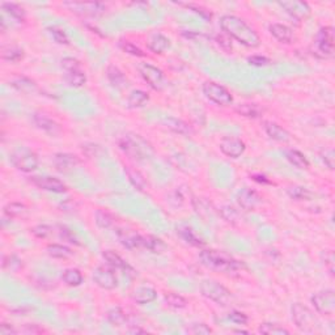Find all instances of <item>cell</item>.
Here are the masks:
<instances>
[{
    "mask_svg": "<svg viewBox=\"0 0 335 335\" xmlns=\"http://www.w3.org/2000/svg\"><path fill=\"white\" fill-rule=\"evenodd\" d=\"M107 319L111 325L122 326L127 322V316H126L125 310L121 308H113L107 312Z\"/></svg>",
    "mask_w": 335,
    "mask_h": 335,
    "instance_id": "f35d334b",
    "label": "cell"
},
{
    "mask_svg": "<svg viewBox=\"0 0 335 335\" xmlns=\"http://www.w3.org/2000/svg\"><path fill=\"white\" fill-rule=\"evenodd\" d=\"M264 131L270 136L272 140L281 143H287L291 140V134L286 129H283L282 126H279L275 122H264L263 123Z\"/></svg>",
    "mask_w": 335,
    "mask_h": 335,
    "instance_id": "44dd1931",
    "label": "cell"
},
{
    "mask_svg": "<svg viewBox=\"0 0 335 335\" xmlns=\"http://www.w3.org/2000/svg\"><path fill=\"white\" fill-rule=\"evenodd\" d=\"M237 203L240 204L241 208H244L245 211H250V209H254L258 204L261 203V197L259 194L255 193L254 190L251 189H242L239 194H237Z\"/></svg>",
    "mask_w": 335,
    "mask_h": 335,
    "instance_id": "e0dca14e",
    "label": "cell"
},
{
    "mask_svg": "<svg viewBox=\"0 0 335 335\" xmlns=\"http://www.w3.org/2000/svg\"><path fill=\"white\" fill-rule=\"evenodd\" d=\"M199 261L204 267L212 271H217V272H222V274H231V272H236V271L244 268L242 262L236 261L231 255L217 250L200 251Z\"/></svg>",
    "mask_w": 335,
    "mask_h": 335,
    "instance_id": "3957f363",
    "label": "cell"
},
{
    "mask_svg": "<svg viewBox=\"0 0 335 335\" xmlns=\"http://www.w3.org/2000/svg\"><path fill=\"white\" fill-rule=\"evenodd\" d=\"M292 319L297 329L303 332H316L319 330V321L314 313L303 304L296 303L292 306Z\"/></svg>",
    "mask_w": 335,
    "mask_h": 335,
    "instance_id": "277c9868",
    "label": "cell"
},
{
    "mask_svg": "<svg viewBox=\"0 0 335 335\" xmlns=\"http://www.w3.org/2000/svg\"><path fill=\"white\" fill-rule=\"evenodd\" d=\"M253 180L258 181V182H266V184H270V181L266 180L264 176H253Z\"/></svg>",
    "mask_w": 335,
    "mask_h": 335,
    "instance_id": "be15d7a7",
    "label": "cell"
},
{
    "mask_svg": "<svg viewBox=\"0 0 335 335\" xmlns=\"http://www.w3.org/2000/svg\"><path fill=\"white\" fill-rule=\"evenodd\" d=\"M334 29L331 26L321 28L316 38V51L322 58H331L334 54Z\"/></svg>",
    "mask_w": 335,
    "mask_h": 335,
    "instance_id": "30bf717a",
    "label": "cell"
},
{
    "mask_svg": "<svg viewBox=\"0 0 335 335\" xmlns=\"http://www.w3.org/2000/svg\"><path fill=\"white\" fill-rule=\"evenodd\" d=\"M106 78L107 80H109V83L111 84L114 88H117V89H122V88L126 87V84H127L126 75L114 65L107 66Z\"/></svg>",
    "mask_w": 335,
    "mask_h": 335,
    "instance_id": "484cf974",
    "label": "cell"
},
{
    "mask_svg": "<svg viewBox=\"0 0 335 335\" xmlns=\"http://www.w3.org/2000/svg\"><path fill=\"white\" fill-rule=\"evenodd\" d=\"M143 248L149 250L153 254H162L166 251L167 246L161 239L155 236H143Z\"/></svg>",
    "mask_w": 335,
    "mask_h": 335,
    "instance_id": "83f0119b",
    "label": "cell"
},
{
    "mask_svg": "<svg viewBox=\"0 0 335 335\" xmlns=\"http://www.w3.org/2000/svg\"><path fill=\"white\" fill-rule=\"evenodd\" d=\"M268 32L271 33V36L274 37L275 39H277L281 43H290L293 38V33L291 28H288L284 24H271L268 26Z\"/></svg>",
    "mask_w": 335,
    "mask_h": 335,
    "instance_id": "603a6c76",
    "label": "cell"
},
{
    "mask_svg": "<svg viewBox=\"0 0 335 335\" xmlns=\"http://www.w3.org/2000/svg\"><path fill=\"white\" fill-rule=\"evenodd\" d=\"M118 240L126 249H130V250L143 248V236L138 235L136 232H132V231L120 229L118 231Z\"/></svg>",
    "mask_w": 335,
    "mask_h": 335,
    "instance_id": "d6986e66",
    "label": "cell"
},
{
    "mask_svg": "<svg viewBox=\"0 0 335 335\" xmlns=\"http://www.w3.org/2000/svg\"><path fill=\"white\" fill-rule=\"evenodd\" d=\"M33 122L36 123V126L42 131L47 132L50 135H58L61 132V127L54 120H51L47 114L45 113H34L33 116Z\"/></svg>",
    "mask_w": 335,
    "mask_h": 335,
    "instance_id": "ac0fdd59",
    "label": "cell"
},
{
    "mask_svg": "<svg viewBox=\"0 0 335 335\" xmlns=\"http://www.w3.org/2000/svg\"><path fill=\"white\" fill-rule=\"evenodd\" d=\"M287 156L288 161L293 165V166H296L297 169H308L309 167V161H308V158L304 156V153H301L297 149H290L286 153Z\"/></svg>",
    "mask_w": 335,
    "mask_h": 335,
    "instance_id": "836d02e7",
    "label": "cell"
},
{
    "mask_svg": "<svg viewBox=\"0 0 335 335\" xmlns=\"http://www.w3.org/2000/svg\"><path fill=\"white\" fill-rule=\"evenodd\" d=\"M319 156L322 158V161L325 162V165L329 167L330 171H332L335 166V152L332 148H325L319 152Z\"/></svg>",
    "mask_w": 335,
    "mask_h": 335,
    "instance_id": "bcb514c9",
    "label": "cell"
},
{
    "mask_svg": "<svg viewBox=\"0 0 335 335\" xmlns=\"http://www.w3.org/2000/svg\"><path fill=\"white\" fill-rule=\"evenodd\" d=\"M220 151L231 158H239L245 152L246 145L241 139L233 136H224L219 143Z\"/></svg>",
    "mask_w": 335,
    "mask_h": 335,
    "instance_id": "4fadbf2b",
    "label": "cell"
},
{
    "mask_svg": "<svg viewBox=\"0 0 335 335\" xmlns=\"http://www.w3.org/2000/svg\"><path fill=\"white\" fill-rule=\"evenodd\" d=\"M65 80L70 87L80 88L87 83V76H85V74L81 70H76V71L66 72Z\"/></svg>",
    "mask_w": 335,
    "mask_h": 335,
    "instance_id": "d590c367",
    "label": "cell"
},
{
    "mask_svg": "<svg viewBox=\"0 0 335 335\" xmlns=\"http://www.w3.org/2000/svg\"><path fill=\"white\" fill-rule=\"evenodd\" d=\"M47 254L52 258H58V259H67V258L74 255V251L65 245H59V244H50L46 248Z\"/></svg>",
    "mask_w": 335,
    "mask_h": 335,
    "instance_id": "4dcf8cb0",
    "label": "cell"
},
{
    "mask_svg": "<svg viewBox=\"0 0 335 335\" xmlns=\"http://www.w3.org/2000/svg\"><path fill=\"white\" fill-rule=\"evenodd\" d=\"M147 46L152 52L155 54H162L171 47V39L165 37L161 33H153L151 34L147 42Z\"/></svg>",
    "mask_w": 335,
    "mask_h": 335,
    "instance_id": "7402d4cb",
    "label": "cell"
},
{
    "mask_svg": "<svg viewBox=\"0 0 335 335\" xmlns=\"http://www.w3.org/2000/svg\"><path fill=\"white\" fill-rule=\"evenodd\" d=\"M220 26L226 32L227 36H231L246 47L254 48L261 45V39L257 32L245 20L240 19L235 15H224L220 19Z\"/></svg>",
    "mask_w": 335,
    "mask_h": 335,
    "instance_id": "6da1fadb",
    "label": "cell"
},
{
    "mask_svg": "<svg viewBox=\"0 0 335 335\" xmlns=\"http://www.w3.org/2000/svg\"><path fill=\"white\" fill-rule=\"evenodd\" d=\"M94 219H96L97 226L102 229H109L110 227H113L114 222H116L114 216L110 212H107V211H103V209H97Z\"/></svg>",
    "mask_w": 335,
    "mask_h": 335,
    "instance_id": "74e56055",
    "label": "cell"
},
{
    "mask_svg": "<svg viewBox=\"0 0 335 335\" xmlns=\"http://www.w3.org/2000/svg\"><path fill=\"white\" fill-rule=\"evenodd\" d=\"M189 332H191V334H195V335H198V334L207 335V334H211V332H212V329H211L209 326H207L206 323H194L190 329H189Z\"/></svg>",
    "mask_w": 335,
    "mask_h": 335,
    "instance_id": "f5cc1de1",
    "label": "cell"
},
{
    "mask_svg": "<svg viewBox=\"0 0 335 335\" xmlns=\"http://www.w3.org/2000/svg\"><path fill=\"white\" fill-rule=\"evenodd\" d=\"M63 6L80 16H101L106 11V6L98 2H66Z\"/></svg>",
    "mask_w": 335,
    "mask_h": 335,
    "instance_id": "ba28073f",
    "label": "cell"
},
{
    "mask_svg": "<svg viewBox=\"0 0 335 335\" xmlns=\"http://www.w3.org/2000/svg\"><path fill=\"white\" fill-rule=\"evenodd\" d=\"M120 46L123 51L127 52V54H130V55H134V57H144L145 55L144 52H143L142 50L138 47V46L134 45V43H131V42H129V41H121Z\"/></svg>",
    "mask_w": 335,
    "mask_h": 335,
    "instance_id": "c3c4849f",
    "label": "cell"
},
{
    "mask_svg": "<svg viewBox=\"0 0 335 335\" xmlns=\"http://www.w3.org/2000/svg\"><path fill=\"white\" fill-rule=\"evenodd\" d=\"M125 172L127 178H129L130 184L135 187L136 190L144 191V189L147 187V182H145L144 176L134 166H125Z\"/></svg>",
    "mask_w": 335,
    "mask_h": 335,
    "instance_id": "f1b7e54d",
    "label": "cell"
},
{
    "mask_svg": "<svg viewBox=\"0 0 335 335\" xmlns=\"http://www.w3.org/2000/svg\"><path fill=\"white\" fill-rule=\"evenodd\" d=\"M248 62L251 66H255V67H263V66H268L271 63V61L266 57H262V55H253V57H249Z\"/></svg>",
    "mask_w": 335,
    "mask_h": 335,
    "instance_id": "11a10c76",
    "label": "cell"
},
{
    "mask_svg": "<svg viewBox=\"0 0 335 335\" xmlns=\"http://www.w3.org/2000/svg\"><path fill=\"white\" fill-rule=\"evenodd\" d=\"M156 297H157V292L152 287H139L132 293V300L140 305L155 301Z\"/></svg>",
    "mask_w": 335,
    "mask_h": 335,
    "instance_id": "4316f807",
    "label": "cell"
},
{
    "mask_svg": "<svg viewBox=\"0 0 335 335\" xmlns=\"http://www.w3.org/2000/svg\"><path fill=\"white\" fill-rule=\"evenodd\" d=\"M24 212H26V207L21 203H8L4 207V215L10 216V217H16L21 216Z\"/></svg>",
    "mask_w": 335,
    "mask_h": 335,
    "instance_id": "ee69618b",
    "label": "cell"
},
{
    "mask_svg": "<svg viewBox=\"0 0 335 335\" xmlns=\"http://www.w3.org/2000/svg\"><path fill=\"white\" fill-rule=\"evenodd\" d=\"M186 7L187 8H190V10H193L194 12L199 13L200 16L204 17V19H211V13H209L207 10H204V8H202V7L195 6V4H186Z\"/></svg>",
    "mask_w": 335,
    "mask_h": 335,
    "instance_id": "680465c9",
    "label": "cell"
},
{
    "mask_svg": "<svg viewBox=\"0 0 335 335\" xmlns=\"http://www.w3.org/2000/svg\"><path fill=\"white\" fill-rule=\"evenodd\" d=\"M312 304L317 312L323 316L331 317L335 312V293L332 290H326L313 295Z\"/></svg>",
    "mask_w": 335,
    "mask_h": 335,
    "instance_id": "7c38bea8",
    "label": "cell"
},
{
    "mask_svg": "<svg viewBox=\"0 0 335 335\" xmlns=\"http://www.w3.org/2000/svg\"><path fill=\"white\" fill-rule=\"evenodd\" d=\"M139 72L142 75L143 80L148 84L152 89L162 90L166 85L164 74L160 68L155 67V66L149 65V63H142L139 66Z\"/></svg>",
    "mask_w": 335,
    "mask_h": 335,
    "instance_id": "9c48e42d",
    "label": "cell"
},
{
    "mask_svg": "<svg viewBox=\"0 0 335 335\" xmlns=\"http://www.w3.org/2000/svg\"><path fill=\"white\" fill-rule=\"evenodd\" d=\"M199 290L200 293L206 299L211 300V301L219 304V305H228L231 303V300H232V292L216 281L204 279V281L200 282Z\"/></svg>",
    "mask_w": 335,
    "mask_h": 335,
    "instance_id": "5b68a950",
    "label": "cell"
},
{
    "mask_svg": "<svg viewBox=\"0 0 335 335\" xmlns=\"http://www.w3.org/2000/svg\"><path fill=\"white\" fill-rule=\"evenodd\" d=\"M58 229H59L58 231L59 237H61L63 241H67L68 244H72V245H76V246L81 245L80 240H79V237L76 236V233H75L74 231H71V229L68 228V227L59 226Z\"/></svg>",
    "mask_w": 335,
    "mask_h": 335,
    "instance_id": "ab89813d",
    "label": "cell"
},
{
    "mask_svg": "<svg viewBox=\"0 0 335 335\" xmlns=\"http://www.w3.org/2000/svg\"><path fill=\"white\" fill-rule=\"evenodd\" d=\"M54 166L57 171L61 173H68V172L74 171L75 167L80 164V160L78 156L72 155V153H57L52 158Z\"/></svg>",
    "mask_w": 335,
    "mask_h": 335,
    "instance_id": "2e32d148",
    "label": "cell"
},
{
    "mask_svg": "<svg viewBox=\"0 0 335 335\" xmlns=\"http://www.w3.org/2000/svg\"><path fill=\"white\" fill-rule=\"evenodd\" d=\"M12 85L15 88H17L19 90H21V92H33V90H36L37 88L36 84L26 78L17 79V80L13 81Z\"/></svg>",
    "mask_w": 335,
    "mask_h": 335,
    "instance_id": "f6af8a7d",
    "label": "cell"
},
{
    "mask_svg": "<svg viewBox=\"0 0 335 335\" xmlns=\"http://www.w3.org/2000/svg\"><path fill=\"white\" fill-rule=\"evenodd\" d=\"M93 282L102 290H114L118 286V277L116 275L114 267L110 264H102L98 266L93 271Z\"/></svg>",
    "mask_w": 335,
    "mask_h": 335,
    "instance_id": "8fae6325",
    "label": "cell"
},
{
    "mask_svg": "<svg viewBox=\"0 0 335 335\" xmlns=\"http://www.w3.org/2000/svg\"><path fill=\"white\" fill-rule=\"evenodd\" d=\"M203 93L211 102L219 106H229L233 102V96L227 88L213 81H206L203 84Z\"/></svg>",
    "mask_w": 335,
    "mask_h": 335,
    "instance_id": "52a82bcc",
    "label": "cell"
},
{
    "mask_svg": "<svg viewBox=\"0 0 335 335\" xmlns=\"http://www.w3.org/2000/svg\"><path fill=\"white\" fill-rule=\"evenodd\" d=\"M21 266V261L16 255H7L3 258V268L8 270H17Z\"/></svg>",
    "mask_w": 335,
    "mask_h": 335,
    "instance_id": "816d5d0a",
    "label": "cell"
},
{
    "mask_svg": "<svg viewBox=\"0 0 335 335\" xmlns=\"http://www.w3.org/2000/svg\"><path fill=\"white\" fill-rule=\"evenodd\" d=\"M2 11L4 15H8L12 17L13 20H16L17 23H21L25 19V11L23 10V7H20L19 4L15 3H2Z\"/></svg>",
    "mask_w": 335,
    "mask_h": 335,
    "instance_id": "f546056e",
    "label": "cell"
},
{
    "mask_svg": "<svg viewBox=\"0 0 335 335\" xmlns=\"http://www.w3.org/2000/svg\"><path fill=\"white\" fill-rule=\"evenodd\" d=\"M236 111L240 116L246 117V118H259L263 113V109L257 103H242V105L237 106Z\"/></svg>",
    "mask_w": 335,
    "mask_h": 335,
    "instance_id": "1f68e13d",
    "label": "cell"
},
{
    "mask_svg": "<svg viewBox=\"0 0 335 335\" xmlns=\"http://www.w3.org/2000/svg\"><path fill=\"white\" fill-rule=\"evenodd\" d=\"M62 67L65 68L66 72L68 71H76V70H81L80 68V62L78 59L71 58V57H67V58L62 59Z\"/></svg>",
    "mask_w": 335,
    "mask_h": 335,
    "instance_id": "f907efd6",
    "label": "cell"
},
{
    "mask_svg": "<svg viewBox=\"0 0 335 335\" xmlns=\"http://www.w3.org/2000/svg\"><path fill=\"white\" fill-rule=\"evenodd\" d=\"M102 255H103V258H105V261L107 262V264H110L111 267L120 268V270L126 271L127 274H132V272H135V271L130 267V264L127 263V262H125V259H123L120 254H117L116 251L105 250L103 251Z\"/></svg>",
    "mask_w": 335,
    "mask_h": 335,
    "instance_id": "d4e9b609",
    "label": "cell"
},
{
    "mask_svg": "<svg viewBox=\"0 0 335 335\" xmlns=\"http://www.w3.org/2000/svg\"><path fill=\"white\" fill-rule=\"evenodd\" d=\"M21 331L26 332V334H39V332H43V329L38 327L37 325H26L24 329H21Z\"/></svg>",
    "mask_w": 335,
    "mask_h": 335,
    "instance_id": "6125c7cd",
    "label": "cell"
},
{
    "mask_svg": "<svg viewBox=\"0 0 335 335\" xmlns=\"http://www.w3.org/2000/svg\"><path fill=\"white\" fill-rule=\"evenodd\" d=\"M148 100H149V96L145 93L144 90L135 89V90H132L131 93H130L129 98H127V106H129L130 109L142 107Z\"/></svg>",
    "mask_w": 335,
    "mask_h": 335,
    "instance_id": "d6a6232c",
    "label": "cell"
},
{
    "mask_svg": "<svg viewBox=\"0 0 335 335\" xmlns=\"http://www.w3.org/2000/svg\"><path fill=\"white\" fill-rule=\"evenodd\" d=\"M117 143L121 151L136 162L151 161L155 157V149L151 143L135 132H126Z\"/></svg>",
    "mask_w": 335,
    "mask_h": 335,
    "instance_id": "7a4b0ae2",
    "label": "cell"
},
{
    "mask_svg": "<svg viewBox=\"0 0 335 335\" xmlns=\"http://www.w3.org/2000/svg\"><path fill=\"white\" fill-rule=\"evenodd\" d=\"M10 160L17 171L24 172V173L34 172L38 167V157H37L36 152L28 147H19V148L13 149Z\"/></svg>",
    "mask_w": 335,
    "mask_h": 335,
    "instance_id": "8992f818",
    "label": "cell"
},
{
    "mask_svg": "<svg viewBox=\"0 0 335 335\" xmlns=\"http://www.w3.org/2000/svg\"><path fill=\"white\" fill-rule=\"evenodd\" d=\"M177 233L180 235V237L184 240L186 244L191 246H195V248H202L204 246V242L198 237L195 233H194L193 228L187 224H180L177 227Z\"/></svg>",
    "mask_w": 335,
    "mask_h": 335,
    "instance_id": "cb8c5ba5",
    "label": "cell"
},
{
    "mask_svg": "<svg viewBox=\"0 0 335 335\" xmlns=\"http://www.w3.org/2000/svg\"><path fill=\"white\" fill-rule=\"evenodd\" d=\"M2 58L3 61L16 63L24 58V50L19 46H4L2 50Z\"/></svg>",
    "mask_w": 335,
    "mask_h": 335,
    "instance_id": "e575fe53",
    "label": "cell"
},
{
    "mask_svg": "<svg viewBox=\"0 0 335 335\" xmlns=\"http://www.w3.org/2000/svg\"><path fill=\"white\" fill-rule=\"evenodd\" d=\"M30 182L33 185H36L39 189H43L46 191H51V193L57 194H63L67 191V186H66L61 180L55 177H50V176H41V177H32Z\"/></svg>",
    "mask_w": 335,
    "mask_h": 335,
    "instance_id": "9a60e30c",
    "label": "cell"
},
{
    "mask_svg": "<svg viewBox=\"0 0 335 335\" xmlns=\"http://www.w3.org/2000/svg\"><path fill=\"white\" fill-rule=\"evenodd\" d=\"M216 41H217V43H219V45L221 46L224 50H226V51L232 50V43H231V41H229L226 36H221V34H219V36L216 37Z\"/></svg>",
    "mask_w": 335,
    "mask_h": 335,
    "instance_id": "91938a15",
    "label": "cell"
},
{
    "mask_svg": "<svg viewBox=\"0 0 335 335\" xmlns=\"http://www.w3.org/2000/svg\"><path fill=\"white\" fill-rule=\"evenodd\" d=\"M235 332H237V334H248V331H244V330H236Z\"/></svg>",
    "mask_w": 335,
    "mask_h": 335,
    "instance_id": "03108f58",
    "label": "cell"
},
{
    "mask_svg": "<svg viewBox=\"0 0 335 335\" xmlns=\"http://www.w3.org/2000/svg\"><path fill=\"white\" fill-rule=\"evenodd\" d=\"M229 319H231L232 322L237 323V325H245V323H248L249 318L245 313L239 312V310H233V312L229 313Z\"/></svg>",
    "mask_w": 335,
    "mask_h": 335,
    "instance_id": "db71d44e",
    "label": "cell"
},
{
    "mask_svg": "<svg viewBox=\"0 0 335 335\" xmlns=\"http://www.w3.org/2000/svg\"><path fill=\"white\" fill-rule=\"evenodd\" d=\"M48 33H50V36L52 37L55 42H58L61 45H68V38L66 36V33L63 32L59 28H48Z\"/></svg>",
    "mask_w": 335,
    "mask_h": 335,
    "instance_id": "681fc988",
    "label": "cell"
},
{
    "mask_svg": "<svg viewBox=\"0 0 335 335\" xmlns=\"http://www.w3.org/2000/svg\"><path fill=\"white\" fill-rule=\"evenodd\" d=\"M162 125L166 127L167 130H171L172 132H176V134H180V135L185 136H190L194 134V130L189 123H186L185 121L178 120V118H174V117H167L162 121Z\"/></svg>",
    "mask_w": 335,
    "mask_h": 335,
    "instance_id": "ffe728a7",
    "label": "cell"
},
{
    "mask_svg": "<svg viewBox=\"0 0 335 335\" xmlns=\"http://www.w3.org/2000/svg\"><path fill=\"white\" fill-rule=\"evenodd\" d=\"M17 330L11 326L10 323H2L0 325V334L2 335H11V334H17Z\"/></svg>",
    "mask_w": 335,
    "mask_h": 335,
    "instance_id": "94428289",
    "label": "cell"
},
{
    "mask_svg": "<svg viewBox=\"0 0 335 335\" xmlns=\"http://www.w3.org/2000/svg\"><path fill=\"white\" fill-rule=\"evenodd\" d=\"M258 331L262 332V334H268V335H288L290 331L287 329H284L282 326L276 325V323H262L259 327H258Z\"/></svg>",
    "mask_w": 335,
    "mask_h": 335,
    "instance_id": "60d3db41",
    "label": "cell"
},
{
    "mask_svg": "<svg viewBox=\"0 0 335 335\" xmlns=\"http://www.w3.org/2000/svg\"><path fill=\"white\" fill-rule=\"evenodd\" d=\"M165 303H166L167 306L173 308V309H184L187 305L186 299L177 295V293H167L166 296H165Z\"/></svg>",
    "mask_w": 335,
    "mask_h": 335,
    "instance_id": "b9f144b4",
    "label": "cell"
},
{
    "mask_svg": "<svg viewBox=\"0 0 335 335\" xmlns=\"http://www.w3.org/2000/svg\"><path fill=\"white\" fill-rule=\"evenodd\" d=\"M323 261H325V266L327 267L329 272L331 275H334V253L331 250L325 251V254H323Z\"/></svg>",
    "mask_w": 335,
    "mask_h": 335,
    "instance_id": "6f0895ef",
    "label": "cell"
},
{
    "mask_svg": "<svg viewBox=\"0 0 335 335\" xmlns=\"http://www.w3.org/2000/svg\"><path fill=\"white\" fill-rule=\"evenodd\" d=\"M62 279L65 282L67 286H71V287H78L83 283V275L79 270L76 268H68L66 270L63 274H62Z\"/></svg>",
    "mask_w": 335,
    "mask_h": 335,
    "instance_id": "8d00e7d4",
    "label": "cell"
},
{
    "mask_svg": "<svg viewBox=\"0 0 335 335\" xmlns=\"http://www.w3.org/2000/svg\"><path fill=\"white\" fill-rule=\"evenodd\" d=\"M287 193H288V195H290V197L295 200H306L312 197L310 191L308 190V189H305V187H301V186L290 187V189L287 190Z\"/></svg>",
    "mask_w": 335,
    "mask_h": 335,
    "instance_id": "7bdbcfd3",
    "label": "cell"
},
{
    "mask_svg": "<svg viewBox=\"0 0 335 335\" xmlns=\"http://www.w3.org/2000/svg\"><path fill=\"white\" fill-rule=\"evenodd\" d=\"M221 215L229 222H235L236 220L239 219V213H237V211L233 207H222Z\"/></svg>",
    "mask_w": 335,
    "mask_h": 335,
    "instance_id": "9f6ffc18",
    "label": "cell"
},
{
    "mask_svg": "<svg viewBox=\"0 0 335 335\" xmlns=\"http://www.w3.org/2000/svg\"><path fill=\"white\" fill-rule=\"evenodd\" d=\"M52 232H54V228L50 226H45V224L37 226L32 229V233L37 239H48L52 235Z\"/></svg>",
    "mask_w": 335,
    "mask_h": 335,
    "instance_id": "7dc6e473",
    "label": "cell"
},
{
    "mask_svg": "<svg viewBox=\"0 0 335 335\" xmlns=\"http://www.w3.org/2000/svg\"><path fill=\"white\" fill-rule=\"evenodd\" d=\"M129 331H130V332H134V334H135V332H145L144 330H142V329H136V327H135V329H130Z\"/></svg>",
    "mask_w": 335,
    "mask_h": 335,
    "instance_id": "e7e4bbea",
    "label": "cell"
},
{
    "mask_svg": "<svg viewBox=\"0 0 335 335\" xmlns=\"http://www.w3.org/2000/svg\"><path fill=\"white\" fill-rule=\"evenodd\" d=\"M279 6L283 8L290 16L295 17L297 20H304L310 16V7L305 2L300 0H286V2H279Z\"/></svg>",
    "mask_w": 335,
    "mask_h": 335,
    "instance_id": "5bb4252c",
    "label": "cell"
}]
</instances>
